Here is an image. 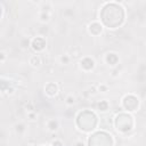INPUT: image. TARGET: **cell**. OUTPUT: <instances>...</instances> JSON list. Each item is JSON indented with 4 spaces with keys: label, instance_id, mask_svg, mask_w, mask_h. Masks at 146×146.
<instances>
[{
    "label": "cell",
    "instance_id": "ffe728a7",
    "mask_svg": "<svg viewBox=\"0 0 146 146\" xmlns=\"http://www.w3.org/2000/svg\"><path fill=\"white\" fill-rule=\"evenodd\" d=\"M5 59H6V54L3 51L0 52V62L1 63H5Z\"/></svg>",
    "mask_w": 146,
    "mask_h": 146
},
{
    "label": "cell",
    "instance_id": "5b68a950",
    "mask_svg": "<svg viewBox=\"0 0 146 146\" xmlns=\"http://www.w3.org/2000/svg\"><path fill=\"white\" fill-rule=\"evenodd\" d=\"M44 92H46L49 97L55 96V95L58 92V87H57V84L54 83V82H49V83H47V84L44 86Z\"/></svg>",
    "mask_w": 146,
    "mask_h": 146
},
{
    "label": "cell",
    "instance_id": "ac0fdd59",
    "mask_svg": "<svg viewBox=\"0 0 146 146\" xmlns=\"http://www.w3.org/2000/svg\"><path fill=\"white\" fill-rule=\"evenodd\" d=\"M97 90H98V91H102V92H106V91L108 90V87L105 86V84H99L98 88H97Z\"/></svg>",
    "mask_w": 146,
    "mask_h": 146
},
{
    "label": "cell",
    "instance_id": "ba28073f",
    "mask_svg": "<svg viewBox=\"0 0 146 146\" xmlns=\"http://www.w3.org/2000/svg\"><path fill=\"white\" fill-rule=\"evenodd\" d=\"M29 63H30L33 67H38V66H40V64H41V57H40L39 55H33V56L30 57Z\"/></svg>",
    "mask_w": 146,
    "mask_h": 146
},
{
    "label": "cell",
    "instance_id": "e0dca14e",
    "mask_svg": "<svg viewBox=\"0 0 146 146\" xmlns=\"http://www.w3.org/2000/svg\"><path fill=\"white\" fill-rule=\"evenodd\" d=\"M27 117H29V120L34 121V120H36V113L35 112H29L27 113Z\"/></svg>",
    "mask_w": 146,
    "mask_h": 146
},
{
    "label": "cell",
    "instance_id": "3957f363",
    "mask_svg": "<svg viewBox=\"0 0 146 146\" xmlns=\"http://www.w3.org/2000/svg\"><path fill=\"white\" fill-rule=\"evenodd\" d=\"M31 47L34 51L39 52L42 51L46 48V39L43 36H35L34 39H32L31 41Z\"/></svg>",
    "mask_w": 146,
    "mask_h": 146
},
{
    "label": "cell",
    "instance_id": "6da1fadb",
    "mask_svg": "<svg viewBox=\"0 0 146 146\" xmlns=\"http://www.w3.org/2000/svg\"><path fill=\"white\" fill-rule=\"evenodd\" d=\"M115 127L120 132H128L133 128V119L131 115L121 113L115 117Z\"/></svg>",
    "mask_w": 146,
    "mask_h": 146
},
{
    "label": "cell",
    "instance_id": "4fadbf2b",
    "mask_svg": "<svg viewBox=\"0 0 146 146\" xmlns=\"http://www.w3.org/2000/svg\"><path fill=\"white\" fill-rule=\"evenodd\" d=\"M70 60H71V57H70L68 55H62L60 58H59V62H60V64H63V65H67V64L70 63Z\"/></svg>",
    "mask_w": 146,
    "mask_h": 146
},
{
    "label": "cell",
    "instance_id": "5bb4252c",
    "mask_svg": "<svg viewBox=\"0 0 146 146\" xmlns=\"http://www.w3.org/2000/svg\"><path fill=\"white\" fill-rule=\"evenodd\" d=\"M30 46H31V42H30V40H29L27 38L22 39V41H21V47H22L23 49H26V48H29Z\"/></svg>",
    "mask_w": 146,
    "mask_h": 146
},
{
    "label": "cell",
    "instance_id": "277c9868",
    "mask_svg": "<svg viewBox=\"0 0 146 146\" xmlns=\"http://www.w3.org/2000/svg\"><path fill=\"white\" fill-rule=\"evenodd\" d=\"M80 67L83 71L89 72L95 67V60L92 58H90V57H84V58H82L80 60Z\"/></svg>",
    "mask_w": 146,
    "mask_h": 146
},
{
    "label": "cell",
    "instance_id": "30bf717a",
    "mask_svg": "<svg viewBox=\"0 0 146 146\" xmlns=\"http://www.w3.org/2000/svg\"><path fill=\"white\" fill-rule=\"evenodd\" d=\"M110 108V104L107 100H100L99 103H97V110L100 112H106Z\"/></svg>",
    "mask_w": 146,
    "mask_h": 146
},
{
    "label": "cell",
    "instance_id": "8fae6325",
    "mask_svg": "<svg viewBox=\"0 0 146 146\" xmlns=\"http://www.w3.org/2000/svg\"><path fill=\"white\" fill-rule=\"evenodd\" d=\"M39 18H40L41 22L47 23V22L49 21V18H50V15H49V13H48L47 10H42V11L40 13V15H39Z\"/></svg>",
    "mask_w": 146,
    "mask_h": 146
},
{
    "label": "cell",
    "instance_id": "8992f818",
    "mask_svg": "<svg viewBox=\"0 0 146 146\" xmlns=\"http://www.w3.org/2000/svg\"><path fill=\"white\" fill-rule=\"evenodd\" d=\"M88 29H89V32H90L92 35H95V36L99 35V34L103 32V27H102L100 23H98V22H94V23H91V24L89 25Z\"/></svg>",
    "mask_w": 146,
    "mask_h": 146
},
{
    "label": "cell",
    "instance_id": "7c38bea8",
    "mask_svg": "<svg viewBox=\"0 0 146 146\" xmlns=\"http://www.w3.org/2000/svg\"><path fill=\"white\" fill-rule=\"evenodd\" d=\"M65 104L68 105V106L74 105V104H75V97H74L73 95H68V96H66V98H65Z\"/></svg>",
    "mask_w": 146,
    "mask_h": 146
},
{
    "label": "cell",
    "instance_id": "52a82bcc",
    "mask_svg": "<svg viewBox=\"0 0 146 146\" xmlns=\"http://www.w3.org/2000/svg\"><path fill=\"white\" fill-rule=\"evenodd\" d=\"M105 60H106V63H107L108 65L115 66V65L117 64V62H119V56H117L115 52H108V54L106 55V57H105Z\"/></svg>",
    "mask_w": 146,
    "mask_h": 146
},
{
    "label": "cell",
    "instance_id": "9a60e30c",
    "mask_svg": "<svg viewBox=\"0 0 146 146\" xmlns=\"http://www.w3.org/2000/svg\"><path fill=\"white\" fill-rule=\"evenodd\" d=\"M15 131L18 133H22L23 131H25V124L24 123H17L15 125Z\"/></svg>",
    "mask_w": 146,
    "mask_h": 146
},
{
    "label": "cell",
    "instance_id": "d6986e66",
    "mask_svg": "<svg viewBox=\"0 0 146 146\" xmlns=\"http://www.w3.org/2000/svg\"><path fill=\"white\" fill-rule=\"evenodd\" d=\"M51 146H63V143L59 139H55L51 141Z\"/></svg>",
    "mask_w": 146,
    "mask_h": 146
},
{
    "label": "cell",
    "instance_id": "44dd1931",
    "mask_svg": "<svg viewBox=\"0 0 146 146\" xmlns=\"http://www.w3.org/2000/svg\"><path fill=\"white\" fill-rule=\"evenodd\" d=\"M74 146H84V145H83V143H82V141H76Z\"/></svg>",
    "mask_w": 146,
    "mask_h": 146
},
{
    "label": "cell",
    "instance_id": "9c48e42d",
    "mask_svg": "<svg viewBox=\"0 0 146 146\" xmlns=\"http://www.w3.org/2000/svg\"><path fill=\"white\" fill-rule=\"evenodd\" d=\"M47 128H48L49 131H52V132L57 131V129H58V121L57 120H49L47 122Z\"/></svg>",
    "mask_w": 146,
    "mask_h": 146
},
{
    "label": "cell",
    "instance_id": "2e32d148",
    "mask_svg": "<svg viewBox=\"0 0 146 146\" xmlns=\"http://www.w3.org/2000/svg\"><path fill=\"white\" fill-rule=\"evenodd\" d=\"M72 51H73V57H79L80 55H81V49L79 48V47H74V48H72Z\"/></svg>",
    "mask_w": 146,
    "mask_h": 146
},
{
    "label": "cell",
    "instance_id": "7a4b0ae2",
    "mask_svg": "<svg viewBox=\"0 0 146 146\" xmlns=\"http://www.w3.org/2000/svg\"><path fill=\"white\" fill-rule=\"evenodd\" d=\"M122 106L124 110H127L129 112H133L139 106V99L133 95H127V96H124V98L122 100Z\"/></svg>",
    "mask_w": 146,
    "mask_h": 146
}]
</instances>
